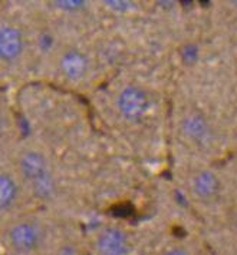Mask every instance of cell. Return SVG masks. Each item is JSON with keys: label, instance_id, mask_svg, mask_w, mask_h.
<instances>
[{"label": "cell", "instance_id": "1", "mask_svg": "<svg viewBox=\"0 0 237 255\" xmlns=\"http://www.w3.org/2000/svg\"><path fill=\"white\" fill-rule=\"evenodd\" d=\"M19 169L22 176L30 184L36 197L49 199L55 194V179L43 153L37 151L24 152L19 161Z\"/></svg>", "mask_w": 237, "mask_h": 255}, {"label": "cell", "instance_id": "2", "mask_svg": "<svg viewBox=\"0 0 237 255\" xmlns=\"http://www.w3.org/2000/svg\"><path fill=\"white\" fill-rule=\"evenodd\" d=\"M119 115L128 122L141 121L151 108V98L140 85L125 86L117 98Z\"/></svg>", "mask_w": 237, "mask_h": 255}, {"label": "cell", "instance_id": "3", "mask_svg": "<svg viewBox=\"0 0 237 255\" xmlns=\"http://www.w3.org/2000/svg\"><path fill=\"white\" fill-rule=\"evenodd\" d=\"M43 230L35 221H22L13 225L7 234L9 245L17 254H32L43 243Z\"/></svg>", "mask_w": 237, "mask_h": 255}, {"label": "cell", "instance_id": "4", "mask_svg": "<svg viewBox=\"0 0 237 255\" xmlns=\"http://www.w3.org/2000/svg\"><path fill=\"white\" fill-rule=\"evenodd\" d=\"M96 248L101 255H130V238L118 227H107L98 235Z\"/></svg>", "mask_w": 237, "mask_h": 255}, {"label": "cell", "instance_id": "5", "mask_svg": "<svg viewBox=\"0 0 237 255\" xmlns=\"http://www.w3.org/2000/svg\"><path fill=\"white\" fill-rule=\"evenodd\" d=\"M24 50L23 33L14 26L0 27V62L13 63Z\"/></svg>", "mask_w": 237, "mask_h": 255}, {"label": "cell", "instance_id": "6", "mask_svg": "<svg viewBox=\"0 0 237 255\" xmlns=\"http://www.w3.org/2000/svg\"><path fill=\"white\" fill-rule=\"evenodd\" d=\"M59 66L62 75L68 81L81 82L86 78L91 63L83 52L78 50V49H71L62 55Z\"/></svg>", "mask_w": 237, "mask_h": 255}, {"label": "cell", "instance_id": "7", "mask_svg": "<svg viewBox=\"0 0 237 255\" xmlns=\"http://www.w3.org/2000/svg\"><path fill=\"white\" fill-rule=\"evenodd\" d=\"M181 130L184 136L196 143H203L210 136V124L207 118L200 112H191L181 122Z\"/></svg>", "mask_w": 237, "mask_h": 255}, {"label": "cell", "instance_id": "8", "mask_svg": "<svg viewBox=\"0 0 237 255\" xmlns=\"http://www.w3.org/2000/svg\"><path fill=\"white\" fill-rule=\"evenodd\" d=\"M222 188V182L217 178V175L212 171H202L194 176L193 181V191L196 197L209 201L219 195Z\"/></svg>", "mask_w": 237, "mask_h": 255}, {"label": "cell", "instance_id": "9", "mask_svg": "<svg viewBox=\"0 0 237 255\" xmlns=\"http://www.w3.org/2000/svg\"><path fill=\"white\" fill-rule=\"evenodd\" d=\"M19 197V186L10 175L0 174V211H7Z\"/></svg>", "mask_w": 237, "mask_h": 255}, {"label": "cell", "instance_id": "10", "mask_svg": "<svg viewBox=\"0 0 237 255\" xmlns=\"http://www.w3.org/2000/svg\"><path fill=\"white\" fill-rule=\"evenodd\" d=\"M56 7H59L65 12H76V10H81L85 6V1L82 0H60L55 3Z\"/></svg>", "mask_w": 237, "mask_h": 255}, {"label": "cell", "instance_id": "11", "mask_svg": "<svg viewBox=\"0 0 237 255\" xmlns=\"http://www.w3.org/2000/svg\"><path fill=\"white\" fill-rule=\"evenodd\" d=\"M130 4L131 3L128 1H107V6L115 9V10H128Z\"/></svg>", "mask_w": 237, "mask_h": 255}, {"label": "cell", "instance_id": "12", "mask_svg": "<svg viewBox=\"0 0 237 255\" xmlns=\"http://www.w3.org/2000/svg\"><path fill=\"white\" fill-rule=\"evenodd\" d=\"M56 255H79V254H78V251H76V248H75V247H72V245H65V247H62V248H60Z\"/></svg>", "mask_w": 237, "mask_h": 255}, {"label": "cell", "instance_id": "13", "mask_svg": "<svg viewBox=\"0 0 237 255\" xmlns=\"http://www.w3.org/2000/svg\"><path fill=\"white\" fill-rule=\"evenodd\" d=\"M164 255H190L186 250L183 248H174V250H170L168 253H166Z\"/></svg>", "mask_w": 237, "mask_h": 255}, {"label": "cell", "instance_id": "14", "mask_svg": "<svg viewBox=\"0 0 237 255\" xmlns=\"http://www.w3.org/2000/svg\"><path fill=\"white\" fill-rule=\"evenodd\" d=\"M232 225H233V228H235V231L237 232V211L235 212V215H233V218H232Z\"/></svg>", "mask_w": 237, "mask_h": 255}]
</instances>
